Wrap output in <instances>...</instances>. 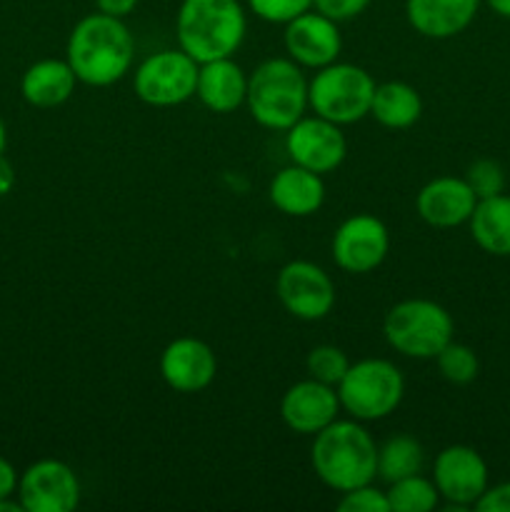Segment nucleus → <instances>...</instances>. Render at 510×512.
<instances>
[{"label": "nucleus", "instance_id": "22", "mask_svg": "<svg viewBox=\"0 0 510 512\" xmlns=\"http://www.w3.org/2000/svg\"><path fill=\"white\" fill-rule=\"evenodd\" d=\"M468 225L480 250L495 258H510V195L498 193L478 200Z\"/></svg>", "mask_w": 510, "mask_h": 512}, {"label": "nucleus", "instance_id": "6", "mask_svg": "<svg viewBox=\"0 0 510 512\" xmlns=\"http://www.w3.org/2000/svg\"><path fill=\"white\" fill-rule=\"evenodd\" d=\"M340 408L360 423H373L393 415L405 398V378L385 358H363L350 363L338 383Z\"/></svg>", "mask_w": 510, "mask_h": 512}, {"label": "nucleus", "instance_id": "16", "mask_svg": "<svg viewBox=\"0 0 510 512\" xmlns=\"http://www.w3.org/2000/svg\"><path fill=\"white\" fill-rule=\"evenodd\" d=\"M340 410L343 408H340L338 390L313 378L290 385L280 400V418L285 428L310 438L338 420Z\"/></svg>", "mask_w": 510, "mask_h": 512}, {"label": "nucleus", "instance_id": "30", "mask_svg": "<svg viewBox=\"0 0 510 512\" xmlns=\"http://www.w3.org/2000/svg\"><path fill=\"white\" fill-rule=\"evenodd\" d=\"M343 498L338 500L340 512H390V503L385 490L375 488L373 483L360 485V488L340 493Z\"/></svg>", "mask_w": 510, "mask_h": 512}, {"label": "nucleus", "instance_id": "19", "mask_svg": "<svg viewBox=\"0 0 510 512\" xmlns=\"http://www.w3.org/2000/svg\"><path fill=\"white\" fill-rule=\"evenodd\" d=\"M270 203L288 218H310L325 203L323 175L290 163L270 180Z\"/></svg>", "mask_w": 510, "mask_h": 512}, {"label": "nucleus", "instance_id": "29", "mask_svg": "<svg viewBox=\"0 0 510 512\" xmlns=\"http://www.w3.org/2000/svg\"><path fill=\"white\" fill-rule=\"evenodd\" d=\"M248 8L265 23L285 25L313 8V0H248Z\"/></svg>", "mask_w": 510, "mask_h": 512}, {"label": "nucleus", "instance_id": "5", "mask_svg": "<svg viewBox=\"0 0 510 512\" xmlns=\"http://www.w3.org/2000/svg\"><path fill=\"white\" fill-rule=\"evenodd\" d=\"M455 323L448 310L428 298H408L385 313L383 335L395 353L415 360H435L453 340Z\"/></svg>", "mask_w": 510, "mask_h": 512}, {"label": "nucleus", "instance_id": "3", "mask_svg": "<svg viewBox=\"0 0 510 512\" xmlns=\"http://www.w3.org/2000/svg\"><path fill=\"white\" fill-rule=\"evenodd\" d=\"M248 35L240 0H183L175 15V38L195 63L233 58Z\"/></svg>", "mask_w": 510, "mask_h": 512}, {"label": "nucleus", "instance_id": "25", "mask_svg": "<svg viewBox=\"0 0 510 512\" xmlns=\"http://www.w3.org/2000/svg\"><path fill=\"white\" fill-rule=\"evenodd\" d=\"M385 495H388L390 512H430L440 505V493L433 478L420 473L388 483Z\"/></svg>", "mask_w": 510, "mask_h": 512}, {"label": "nucleus", "instance_id": "20", "mask_svg": "<svg viewBox=\"0 0 510 512\" xmlns=\"http://www.w3.org/2000/svg\"><path fill=\"white\" fill-rule=\"evenodd\" d=\"M245 95H248V75H245V70L233 58L200 63L195 98L210 113H235L240 105H245Z\"/></svg>", "mask_w": 510, "mask_h": 512}, {"label": "nucleus", "instance_id": "13", "mask_svg": "<svg viewBox=\"0 0 510 512\" xmlns=\"http://www.w3.org/2000/svg\"><path fill=\"white\" fill-rule=\"evenodd\" d=\"M333 260L350 275L373 273L390 250V233L380 218L370 213L350 215L333 235Z\"/></svg>", "mask_w": 510, "mask_h": 512}, {"label": "nucleus", "instance_id": "7", "mask_svg": "<svg viewBox=\"0 0 510 512\" xmlns=\"http://www.w3.org/2000/svg\"><path fill=\"white\" fill-rule=\"evenodd\" d=\"M373 93L375 80L368 70L335 60L308 80V108L343 128L370 115Z\"/></svg>", "mask_w": 510, "mask_h": 512}, {"label": "nucleus", "instance_id": "1", "mask_svg": "<svg viewBox=\"0 0 510 512\" xmlns=\"http://www.w3.org/2000/svg\"><path fill=\"white\" fill-rule=\"evenodd\" d=\"M65 60L78 83L108 88L130 73L135 60V38L123 18L90 13L73 25L65 45Z\"/></svg>", "mask_w": 510, "mask_h": 512}, {"label": "nucleus", "instance_id": "15", "mask_svg": "<svg viewBox=\"0 0 510 512\" xmlns=\"http://www.w3.org/2000/svg\"><path fill=\"white\" fill-rule=\"evenodd\" d=\"M215 373H218V358L213 348L200 338L183 335L170 340L160 353V375L175 393H203L215 380Z\"/></svg>", "mask_w": 510, "mask_h": 512}, {"label": "nucleus", "instance_id": "36", "mask_svg": "<svg viewBox=\"0 0 510 512\" xmlns=\"http://www.w3.org/2000/svg\"><path fill=\"white\" fill-rule=\"evenodd\" d=\"M5 145H8V130H5V123H3V118H0V155H3Z\"/></svg>", "mask_w": 510, "mask_h": 512}, {"label": "nucleus", "instance_id": "4", "mask_svg": "<svg viewBox=\"0 0 510 512\" xmlns=\"http://www.w3.org/2000/svg\"><path fill=\"white\" fill-rule=\"evenodd\" d=\"M245 105L265 130L285 133L308 110V78L290 58H268L248 75Z\"/></svg>", "mask_w": 510, "mask_h": 512}, {"label": "nucleus", "instance_id": "27", "mask_svg": "<svg viewBox=\"0 0 510 512\" xmlns=\"http://www.w3.org/2000/svg\"><path fill=\"white\" fill-rule=\"evenodd\" d=\"M350 360L335 345H318L308 353L305 358V370H308V378L320 380V383H328L333 388H338V383L343 380V375L348 373Z\"/></svg>", "mask_w": 510, "mask_h": 512}, {"label": "nucleus", "instance_id": "28", "mask_svg": "<svg viewBox=\"0 0 510 512\" xmlns=\"http://www.w3.org/2000/svg\"><path fill=\"white\" fill-rule=\"evenodd\" d=\"M470 190L478 195V200L493 198V195L503 193L505 190V170L498 160L480 158L475 163H470L468 173H465Z\"/></svg>", "mask_w": 510, "mask_h": 512}, {"label": "nucleus", "instance_id": "14", "mask_svg": "<svg viewBox=\"0 0 510 512\" xmlns=\"http://www.w3.org/2000/svg\"><path fill=\"white\" fill-rule=\"evenodd\" d=\"M283 45L290 60L308 70H320L335 63L343 50V35L338 23L315 8L285 23Z\"/></svg>", "mask_w": 510, "mask_h": 512}, {"label": "nucleus", "instance_id": "2", "mask_svg": "<svg viewBox=\"0 0 510 512\" xmlns=\"http://www.w3.org/2000/svg\"><path fill=\"white\" fill-rule=\"evenodd\" d=\"M310 465L335 493L368 485L378 478V445L360 420H333L313 435Z\"/></svg>", "mask_w": 510, "mask_h": 512}, {"label": "nucleus", "instance_id": "33", "mask_svg": "<svg viewBox=\"0 0 510 512\" xmlns=\"http://www.w3.org/2000/svg\"><path fill=\"white\" fill-rule=\"evenodd\" d=\"M18 480L20 475L15 470V465L0 455V500L15 498V493H18Z\"/></svg>", "mask_w": 510, "mask_h": 512}, {"label": "nucleus", "instance_id": "18", "mask_svg": "<svg viewBox=\"0 0 510 512\" xmlns=\"http://www.w3.org/2000/svg\"><path fill=\"white\" fill-rule=\"evenodd\" d=\"M483 0H405L410 28L430 40H448L470 28Z\"/></svg>", "mask_w": 510, "mask_h": 512}, {"label": "nucleus", "instance_id": "35", "mask_svg": "<svg viewBox=\"0 0 510 512\" xmlns=\"http://www.w3.org/2000/svg\"><path fill=\"white\" fill-rule=\"evenodd\" d=\"M485 3H488V8L493 10L495 15L510 20V0H485Z\"/></svg>", "mask_w": 510, "mask_h": 512}, {"label": "nucleus", "instance_id": "24", "mask_svg": "<svg viewBox=\"0 0 510 512\" xmlns=\"http://www.w3.org/2000/svg\"><path fill=\"white\" fill-rule=\"evenodd\" d=\"M425 450L418 438L408 433L393 435L378 445V478L385 483H395L408 475L423 473Z\"/></svg>", "mask_w": 510, "mask_h": 512}, {"label": "nucleus", "instance_id": "26", "mask_svg": "<svg viewBox=\"0 0 510 512\" xmlns=\"http://www.w3.org/2000/svg\"><path fill=\"white\" fill-rule=\"evenodd\" d=\"M435 365H438V373L453 385L473 383L480 373V360L478 355H475V350L463 343H455V340H450V343L435 355Z\"/></svg>", "mask_w": 510, "mask_h": 512}, {"label": "nucleus", "instance_id": "32", "mask_svg": "<svg viewBox=\"0 0 510 512\" xmlns=\"http://www.w3.org/2000/svg\"><path fill=\"white\" fill-rule=\"evenodd\" d=\"M478 512H510V483H500L488 488L475 503Z\"/></svg>", "mask_w": 510, "mask_h": 512}, {"label": "nucleus", "instance_id": "21", "mask_svg": "<svg viewBox=\"0 0 510 512\" xmlns=\"http://www.w3.org/2000/svg\"><path fill=\"white\" fill-rule=\"evenodd\" d=\"M75 85L78 78L68 60L45 58L25 70L20 78V93L33 108H58L73 98Z\"/></svg>", "mask_w": 510, "mask_h": 512}, {"label": "nucleus", "instance_id": "10", "mask_svg": "<svg viewBox=\"0 0 510 512\" xmlns=\"http://www.w3.org/2000/svg\"><path fill=\"white\" fill-rule=\"evenodd\" d=\"M275 295L293 318L315 323L335 308V283L320 265L310 260H290L275 278Z\"/></svg>", "mask_w": 510, "mask_h": 512}, {"label": "nucleus", "instance_id": "34", "mask_svg": "<svg viewBox=\"0 0 510 512\" xmlns=\"http://www.w3.org/2000/svg\"><path fill=\"white\" fill-rule=\"evenodd\" d=\"M140 0H95L100 13L113 15V18H128L135 8H138Z\"/></svg>", "mask_w": 510, "mask_h": 512}, {"label": "nucleus", "instance_id": "23", "mask_svg": "<svg viewBox=\"0 0 510 512\" xmlns=\"http://www.w3.org/2000/svg\"><path fill=\"white\" fill-rule=\"evenodd\" d=\"M370 115L383 128L405 130L418 123L420 115H423V98L410 83L388 80V83L375 85Z\"/></svg>", "mask_w": 510, "mask_h": 512}, {"label": "nucleus", "instance_id": "31", "mask_svg": "<svg viewBox=\"0 0 510 512\" xmlns=\"http://www.w3.org/2000/svg\"><path fill=\"white\" fill-rule=\"evenodd\" d=\"M370 5V0H313V8L318 13L328 15L335 23H345V20L358 18L360 13H365V8Z\"/></svg>", "mask_w": 510, "mask_h": 512}, {"label": "nucleus", "instance_id": "12", "mask_svg": "<svg viewBox=\"0 0 510 512\" xmlns=\"http://www.w3.org/2000/svg\"><path fill=\"white\" fill-rule=\"evenodd\" d=\"M80 480L68 463L35 460L20 473L18 500L25 512H73L80 505Z\"/></svg>", "mask_w": 510, "mask_h": 512}, {"label": "nucleus", "instance_id": "17", "mask_svg": "<svg viewBox=\"0 0 510 512\" xmlns=\"http://www.w3.org/2000/svg\"><path fill=\"white\" fill-rule=\"evenodd\" d=\"M478 205V195L470 190L468 180L455 175H440L425 183L415 195V210L430 228H458L465 225Z\"/></svg>", "mask_w": 510, "mask_h": 512}, {"label": "nucleus", "instance_id": "9", "mask_svg": "<svg viewBox=\"0 0 510 512\" xmlns=\"http://www.w3.org/2000/svg\"><path fill=\"white\" fill-rule=\"evenodd\" d=\"M433 483L448 512L475 508L488 490V465L483 455L470 445H448L435 455Z\"/></svg>", "mask_w": 510, "mask_h": 512}, {"label": "nucleus", "instance_id": "11", "mask_svg": "<svg viewBox=\"0 0 510 512\" xmlns=\"http://www.w3.org/2000/svg\"><path fill=\"white\" fill-rule=\"evenodd\" d=\"M285 153L290 163L318 175L335 173L348 155V140L338 123L320 115H303L285 130Z\"/></svg>", "mask_w": 510, "mask_h": 512}, {"label": "nucleus", "instance_id": "8", "mask_svg": "<svg viewBox=\"0 0 510 512\" xmlns=\"http://www.w3.org/2000/svg\"><path fill=\"white\" fill-rule=\"evenodd\" d=\"M198 70L185 50L165 48L148 55L133 73V90L138 100L153 108H175L195 98Z\"/></svg>", "mask_w": 510, "mask_h": 512}]
</instances>
